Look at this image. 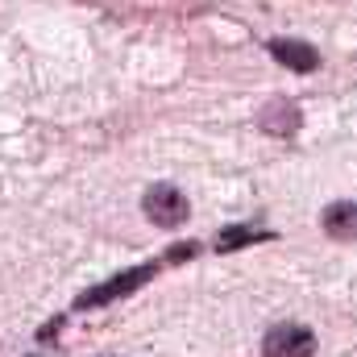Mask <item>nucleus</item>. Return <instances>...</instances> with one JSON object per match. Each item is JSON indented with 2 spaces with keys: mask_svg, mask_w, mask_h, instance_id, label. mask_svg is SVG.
<instances>
[{
  "mask_svg": "<svg viewBox=\"0 0 357 357\" xmlns=\"http://www.w3.org/2000/svg\"><path fill=\"white\" fill-rule=\"evenodd\" d=\"M324 233L333 241H357V204H333L324 208Z\"/></svg>",
  "mask_w": 357,
  "mask_h": 357,
  "instance_id": "nucleus-5",
  "label": "nucleus"
},
{
  "mask_svg": "<svg viewBox=\"0 0 357 357\" xmlns=\"http://www.w3.org/2000/svg\"><path fill=\"white\" fill-rule=\"evenodd\" d=\"M299 121L303 116H299V108L291 100H274V104L262 108V129H270V133H295Z\"/></svg>",
  "mask_w": 357,
  "mask_h": 357,
  "instance_id": "nucleus-6",
  "label": "nucleus"
},
{
  "mask_svg": "<svg viewBox=\"0 0 357 357\" xmlns=\"http://www.w3.org/2000/svg\"><path fill=\"white\" fill-rule=\"evenodd\" d=\"M142 208H146V216L158 225V229H175V225H183L187 220V195L178 191V187H171V183H154L150 191H146V199H142Z\"/></svg>",
  "mask_w": 357,
  "mask_h": 357,
  "instance_id": "nucleus-2",
  "label": "nucleus"
},
{
  "mask_svg": "<svg viewBox=\"0 0 357 357\" xmlns=\"http://www.w3.org/2000/svg\"><path fill=\"white\" fill-rule=\"evenodd\" d=\"M158 274V266L154 262H146V266H133V270H121L116 278H108V282H100L96 291H88V295H79L75 299V307L84 312V307H100V303H112V299H121V295H133L142 282H150Z\"/></svg>",
  "mask_w": 357,
  "mask_h": 357,
  "instance_id": "nucleus-3",
  "label": "nucleus"
},
{
  "mask_svg": "<svg viewBox=\"0 0 357 357\" xmlns=\"http://www.w3.org/2000/svg\"><path fill=\"white\" fill-rule=\"evenodd\" d=\"M270 229H250V225H237V229H225L220 237H216V254H233V250H241V245H250V241H266Z\"/></svg>",
  "mask_w": 357,
  "mask_h": 357,
  "instance_id": "nucleus-7",
  "label": "nucleus"
},
{
  "mask_svg": "<svg viewBox=\"0 0 357 357\" xmlns=\"http://www.w3.org/2000/svg\"><path fill=\"white\" fill-rule=\"evenodd\" d=\"M270 54L287 67V71H316L320 67V54H316V46H307V42H295V38H274L266 46Z\"/></svg>",
  "mask_w": 357,
  "mask_h": 357,
  "instance_id": "nucleus-4",
  "label": "nucleus"
},
{
  "mask_svg": "<svg viewBox=\"0 0 357 357\" xmlns=\"http://www.w3.org/2000/svg\"><path fill=\"white\" fill-rule=\"evenodd\" d=\"M262 357H316V333L295 320H282L262 337Z\"/></svg>",
  "mask_w": 357,
  "mask_h": 357,
  "instance_id": "nucleus-1",
  "label": "nucleus"
},
{
  "mask_svg": "<svg viewBox=\"0 0 357 357\" xmlns=\"http://www.w3.org/2000/svg\"><path fill=\"white\" fill-rule=\"evenodd\" d=\"M29 357H38V354H29Z\"/></svg>",
  "mask_w": 357,
  "mask_h": 357,
  "instance_id": "nucleus-8",
  "label": "nucleus"
}]
</instances>
